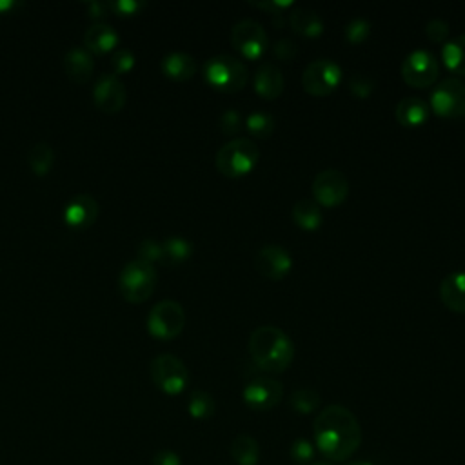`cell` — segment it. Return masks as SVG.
Here are the masks:
<instances>
[{
	"mask_svg": "<svg viewBox=\"0 0 465 465\" xmlns=\"http://www.w3.org/2000/svg\"><path fill=\"white\" fill-rule=\"evenodd\" d=\"M314 445L331 461L349 460L361 443L358 418L343 405H327L312 423Z\"/></svg>",
	"mask_w": 465,
	"mask_h": 465,
	"instance_id": "cell-1",
	"label": "cell"
},
{
	"mask_svg": "<svg viewBox=\"0 0 465 465\" xmlns=\"http://www.w3.org/2000/svg\"><path fill=\"white\" fill-rule=\"evenodd\" d=\"M251 361L263 372L280 374L294 360V343L285 331L274 325L256 327L247 341Z\"/></svg>",
	"mask_w": 465,
	"mask_h": 465,
	"instance_id": "cell-2",
	"label": "cell"
},
{
	"mask_svg": "<svg viewBox=\"0 0 465 465\" xmlns=\"http://www.w3.org/2000/svg\"><path fill=\"white\" fill-rule=\"evenodd\" d=\"M260 160V151L251 138L236 136L225 142L216 153V169L229 178L249 174Z\"/></svg>",
	"mask_w": 465,
	"mask_h": 465,
	"instance_id": "cell-3",
	"label": "cell"
},
{
	"mask_svg": "<svg viewBox=\"0 0 465 465\" xmlns=\"http://www.w3.org/2000/svg\"><path fill=\"white\" fill-rule=\"evenodd\" d=\"M203 78L222 93H238L249 80V69L231 54H216L203 64Z\"/></svg>",
	"mask_w": 465,
	"mask_h": 465,
	"instance_id": "cell-4",
	"label": "cell"
},
{
	"mask_svg": "<svg viewBox=\"0 0 465 465\" xmlns=\"http://www.w3.org/2000/svg\"><path fill=\"white\" fill-rule=\"evenodd\" d=\"M158 276L154 265L134 258L124 265L118 276V287L122 296L131 303L145 302L156 287Z\"/></svg>",
	"mask_w": 465,
	"mask_h": 465,
	"instance_id": "cell-5",
	"label": "cell"
},
{
	"mask_svg": "<svg viewBox=\"0 0 465 465\" xmlns=\"http://www.w3.org/2000/svg\"><path fill=\"white\" fill-rule=\"evenodd\" d=\"M429 109L441 118H463L465 116V80L458 76L443 78L429 98Z\"/></svg>",
	"mask_w": 465,
	"mask_h": 465,
	"instance_id": "cell-6",
	"label": "cell"
},
{
	"mask_svg": "<svg viewBox=\"0 0 465 465\" xmlns=\"http://www.w3.org/2000/svg\"><path fill=\"white\" fill-rule=\"evenodd\" d=\"M153 383L165 394H180L189 383V371L185 363L174 354H158L149 363Z\"/></svg>",
	"mask_w": 465,
	"mask_h": 465,
	"instance_id": "cell-7",
	"label": "cell"
},
{
	"mask_svg": "<svg viewBox=\"0 0 465 465\" xmlns=\"http://www.w3.org/2000/svg\"><path fill=\"white\" fill-rule=\"evenodd\" d=\"M400 71L407 85L416 89L430 87L440 76V60L432 51L414 49L403 58Z\"/></svg>",
	"mask_w": 465,
	"mask_h": 465,
	"instance_id": "cell-8",
	"label": "cell"
},
{
	"mask_svg": "<svg viewBox=\"0 0 465 465\" xmlns=\"http://www.w3.org/2000/svg\"><path fill=\"white\" fill-rule=\"evenodd\" d=\"M185 325V311L176 300L154 303L147 316V331L160 340L176 338Z\"/></svg>",
	"mask_w": 465,
	"mask_h": 465,
	"instance_id": "cell-9",
	"label": "cell"
},
{
	"mask_svg": "<svg viewBox=\"0 0 465 465\" xmlns=\"http://www.w3.org/2000/svg\"><path fill=\"white\" fill-rule=\"evenodd\" d=\"M231 45L247 60L262 58L269 49L267 31L254 18H243L231 29Z\"/></svg>",
	"mask_w": 465,
	"mask_h": 465,
	"instance_id": "cell-10",
	"label": "cell"
},
{
	"mask_svg": "<svg viewBox=\"0 0 465 465\" xmlns=\"http://www.w3.org/2000/svg\"><path fill=\"white\" fill-rule=\"evenodd\" d=\"M343 76L341 67L329 58H318L307 64L302 73V85L312 96H327L340 85Z\"/></svg>",
	"mask_w": 465,
	"mask_h": 465,
	"instance_id": "cell-11",
	"label": "cell"
},
{
	"mask_svg": "<svg viewBox=\"0 0 465 465\" xmlns=\"http://www.w3.org/2000/svg\"><path fill=\"white\" fill-rule=\"evenodd\" d=\"M349 194V182L338 169H323L312 180V200L323 207H338Z\"/></svg>",
	"mask_w": 465,
	"mask_h": 465,
	"instance_id": "cell-12",
	"label": "cell"
},
{
	"mask_svg": "<svg viewBox=\"0 0 465 465\" xmlns=\"http://www.w3.org/2000/svg\"><path fill=\"white\" fill-rule=\"evenodd\" d=\"M243 403L252 411L274 409L283 398V385L271 376H254L242 391Z\"/></svg>",
	"mask_w": 465,
	"mask_h": 465,
	"instance_id": "cell-13",
	"label": "cell"
},
{
	"mask_svg": "<svg viewBox=\"0 0 465 465\" xmlns=\"http://www.w3.org/2000/svg\"><path fill=\"white\" fill-rule=\"evenodd\" d=\"M254 269L267 280H283L292 269V256L278 243L263 245L254 256Z\"/></svg>",
	"mask_w": 465,
	"mask_h": 465,
	"instance_id": "cell-14",
	"label": "cell"
},
{
	"mask_svg": "<svg viewBox=\"0 0 465 465\" xmlns=\"http://www.w3.org/2000/svg\"><path fill=\"white\" fill-rule=\"evenodd\" d=\"M93 98L98 109H102L104 113H116L124 107L127 100L125 84L120 80L118 74L105 73L96 80L93 89Z\"/></svg>",
	"mask_w": 465,
	"mask_h": 465,
	"instance_id": "cell-15",
	"label": "cell"
},
{
	"mask_svg": "<svg viewBox=\"0 0 465 465\" xmlns=\"http://www.w3.org/2000/svg\"><path fill=\"white\" fill-rule=\"evenodd\" d=\"M98 202L91 196V194H76L73 196L65 209H64V218H65V223L74 227V229H85L89 227L96 216H98Z\"/></svg>",
	"mask_w": 465,
	"mask_h": 465,
	"instance_id": "cell-16",
	"label": "cell"
},
{
	"mask_svg": "<svg viewBox=\"0 0 465 465\" xmlns=\"http://www.w3.org/2000/svg\"><path fill=\"white\" fill-rule=\"evenodd\" d=\"M252 87L258 96H262L265 100H276L283 93V87H285V80H283L280 67L271 62L260 64L258 69L254 71Z\"/></svg>",
	"mask_w": 465,
	"mask_h": 465,
	"instance_id": "cell-17",
	"label": "cell"
},
{
	"mask_svg": "<svg viewBox=\"0 0 465 465\" xmlns=\"http://www.w3.org/2000/svg\"><path fill=\"white\" fill-rule=\"evenodd\" d=\"M440 300L454 312H465V271L449 272L440 283Z\"/></svg>",
	"mask_w": 465,
	"mask_h": 465,
	"instance_id": "cell-18",
	"label": "cell"
},
{
	"mask_svg": "<svg viewBox=\"0 0 465 465\" xmlns=\"http://www.w3.org/2000/svg\"><path fill=\"white\" fill-rule=\"evenodd\" d=\"M429 104L418 96H405L394 107L396 122L405 127H420L429 120Z\"/></svg>",
	"mask_w": 465,
	"mask_h": 465,
	"instance_id": "cell-19",
	"label": "cell"
},
{
	"mask_svg": "<svg viewBox=\"0 0 465 465\" xmlns=\"http://www.w3.org/2000/svg\"><path fill=\"white\" fill-rule=\"evenodd\" d=\"M64 69L76 84H85L94 69L93 54L85 47H71L64 56Z\"/></svg>",
	"mask_w": 465,
	"mask_h": 465,
	"instance_id": "cell-20",
	"label": "cell"
},
{
	"mask_svg": "<svg viewBox=\"0 0 465 465\" xmlns=\"http://www.w3.org/2000/svg\"><path fill=\"white\" fill-rule=\"evenodd\" d=\"M118 42V33L104 22H94L84 33V44L89 53H107Z\"/></svg>",
	"mask_w": 465,
	"mask_h": 465,
	"instance_id": "cell-21",
	"label": "cell"
},
{
	"mask_svg": "<svg viewBox=\"0 0 465 465\" xmlns=\"http://www.w3.org/2000/svg\"><path fill=\"white\" fill-rule=\"evenodd\" d=\"M289 25L294 33L305 38H316L323 33V18L307 7H294L289 13Z\"/></svg>",
	"mask_w": 465,
	"mask_h": 465,
	"instance_id": "cell-22",
	"label": "cell"
},
{
	"mask_svg": "<svg viewBox=\"0 0 465 465\" xmlns=\"http://www.w3.org/2000/svg\"><path fill=\"white\" fill-rule=\"evenodd\" d=\"M160 67H162L163 74L173 78V80H189L196 73L194 58L189 53H183V51L167 53L162 58Z\"/></svg>",
	"mask_w": 465,
	"mask_h": 465,
	"instance_id": "cell-23",
	"label": "cell"
},
{
	"mask_svg": "<svg viewBox=\"0 0 465 465\" xmlns=\"http://www.w3.org/2000/svg\"><path fill=\"white\" fill-rule=\"evenodd\" d=\"M291 216H292V222L303 231H316V229H320V225L323 222V214H322L320 205L311 198L298 200L292 205Z\"/></svg>",
	"mask_w": 465,
	"mask_h": 465,
	"instance_id": "cell-24",
	"label": "cell"
},
{
	"mask_svg": "<svg viewBox=\"0 0 465 465\" xmlns=\"http://www.w3.org/2000/svg\"><path fill=\"white\" fill-rule=\"evenodd\" d=\"M229 454L236 465H258L260 445L252 436L238 434L229 445Z\"/></svg>",
	"mask_w": 465,
	"mask_h": 465,
	"instance_id": "cell-25",
	"label": "cell"
},
{
	"mask_svg": "<svg viewBox=\"0 0 465 465\" xmlns=\"http://www.w3.org/2000/svg\"><path fill=\"white\" fill-rule=\"evenodd\" d=\"M441 60L447 71L458 74V78L465 76V33L443 44Z\"/></svg>",
	"mask_w": 465,
	"mask_h": 465,
	"instance_id": "cell-26",
	"label": "cell"
},
{
	"mask_svg": "<svg viewBox=\"0 0 465 465\" xmlns=\"http://www.w3.org/2000/svg\"><path fill=\"white\" fill-rule=\"evenodd\" d=\"M162 247H163V263H171V265L183 263L193 254V243L182 236L165 238L162 242Z\"/></svg>",
	"mask_w": 465,
	"mask_h": 465,
	"instance_id": "cell-27",
	"label": "cell"
},
{
	"mask_svg": "<svg viewBox=\"0 0 465 465\" xmlns=\"http://www.w3.org/2000/svg\"><path fill=\"white\" fill-rule=\"evenodd\" d=\"M54 153L47 142H36L27 153V163L36 176H45L53 165Z\"/></svg>",
	"mask_w": 465,
	"mask_h": 465,
	"instance_id": "cell-28",
	"label": "cell"
},
{
	"mask_svg": "<svg viewBox=\"0 0 465 465\" xmlns=\"http://www.w3.org/2000/svg\"><path fill=\"white\" fill-rule=\"evenodd\" d=\"M187 411H189L191 418H194V420H209L214 414V411H216L214 398L207 391L194 389L189 394Z\"/></svg>",
	"mask_w": 465,
	"mask_h": 465,
	"instance_id": "cell-29",
	"label": "cell"
},
{
	"mask_svg": "<svg viewBox=\"0 0 465 465\" xmlns=\"http://www.w3.org/2000/svg\"><path fill=\"white\" fill-rule=\"evenodd\" d=\"M245 129L254 138H269L274 131V118L267 111H252L245 118Z\"/></svg>",
	"mask_w": 465,
	"mask_h": 465,
	"instance_id": "cell-30",
	"label": "cell"
},
{
	"mask_svg": "<svg viewBox=\"0 0 465 465\" xmlns=\"http://www.w3.org/2000/svg\"><path fill=\"white\" fill-rule=\"evenodd\" d=\"M320 394L314 389H296L291 398H289V405L294 412L298 414H311L320 407Z\"/></svg>",
	"mask_w": 465,
	"mask_h": 465,
	"instance_id": "cell-31",
	"label": "cell"
},
{
	"mask_svg": "<svg viewBox=\"0 0 465 465\" xmlns=\"http://www.w3.org/2000/svg\"><path fill=\"white\" fill-rule=\"evenodd\" d=\"M371 29H372V24L363 18V16H354L351 18L345 27H343V36L349 44L352 45H360L363 44L369 36H371Z\"/></svg>",
	"mask_w": 465,
	"mask_h": 465,
	"instance_id": "cell-32",
	"label": "cell"
},
{
	"mask_svg": "<svg viewBox=\"0 0 465 465\" xmlns=\"http://www.w3.org/2000/svg\"><path fill=\"white\" fill-rule=\"evenodd\" d=\"M289 456L296 465H311L316 456L314 443L307 438H296L289 447Z\"/></svg>",
	"mask_w": 465,
	"mask_h": 465,
	"instance_id": "cell-33",
	"label": "cell"
},
{
	"mask_svg": "<svg viewBox=\"0 0 465 465\" xmlns=\"http://www.w3.org/2000/svg\"><path fill=\"white\" fill-rule=\"evenodd\" d=\"M374 78H371L369 74H363V73H354L351 78H349V93L354 96V98H367L372 94L374 91Z\"/></svg>",
	"mask_w": 465,
	"mask_h": 465,
	"instance_id": "cell-34",
	"label": "cell"
},
{
	"mask_svg": "<svg viewBox=\"0 0 465 465\" xmlns=\"http://www.w3.org/2000/svg\"><path fill=\"white\" fill-rule=\"evenodd\" d=\"M138 258L154 265L156 262L163 263V247L162 242H156L153 238H145L138 243Z\"/></svg>",
	"mask_w": 465,
	"mask_h": 465,
	"instance_id": "cell-35",
	"label": "cell"
},
{
	"mask_svg": "<svg viewBox=\"0 0 465 465\" xmlns=\"http://www.w3.org/2000/svg\"><path fill=\"white\" fill-rule=\"evenodd\" d=\"M218 125H220V131L225 136H234L240 131V127H242V114H240V111L238 109H225L220 114Z\"/></svg>",
	"mask_w": 465,
	"mask_h": 465,
	"instance_id": "cell-36",
	"label": "cell"
},
{
	"mask_svg": "<svg viewBox=\"0 0 465 465\" xmlns=\"http://www.w3.org/2000/svg\"><path fill=\"white\" fill-rule=\"evenodd\" d=\"M449 22L443 20V18H430L427 24H425V35L430 42L434 44H445L447 42V36H449Z\"/></svg>",
	"mask_w": 465,
	"mask_h": 465,
	"instance_id": "cell-37",
	"label": "cell"
},
{
	"mask_svg": "<svg viewBox=\"0 0 465 465\" xmlns=\"http://www.w3.org/2000/svg\"><path fill=\"white\" fill-rule=\"evenodd\" d=\"M298 44L292 40V38H280L272 44V53L278 60H283V62H289L292 60L296 54H298Z\"/></svg>",
	"mask_w": 465,
	"mask_h": 465,
	"instance_id": "cell-38",
	"label": "cell"
},
{
	"mask_svg": "<svg viewBox=\"0 0 465 465\" xmlns=\"http://www.w3.org/2000/svg\"><path fill=\"white\" fill-rule=\"evenodd\" d=\"M111 64L116 73H125L134 65V54L129 49H116L111 56Z\"/></svg>",
	"mask_w": 465,
	"mask_h": 465,
	"instance_id": "cell-39",
	"label": "cell"
},
{
	"mask_svg": "<svg viewBox=\"0 0 465 465\" xmlns=\"http://www.w3.org/2000/svg\"><path fill=\"white\" fill-rule=\"evenodd\" d=\"M151 465H182V458L174 450H160L153 456Z\"/></svg>",
	"mask_w": 465,
	"mask_h": 465,
	"instance_id": "cell-40",
	"label": "cell"
},
{
	"mask_svg": "<svg viewBox=\"0 0 465 465\" xmlns=\"http://www.w3.org/2000/svg\"><path fill=\"white\" fill-rule=\"evenodd\" d=\"M142 5L143 2H138V0H116L111 4V7L120 15H134L136 11L142 9Z\"/></svg>",
	"mask_w": 465,
	"mask_h": 465,
	"instance_id": "cell-41",
	"label": "cell"
},
{
	"mask_svg": "<svg viewBox=\"0 0 465 465\" xmlns=\"http://www.w3.org/2000/svg\"><path fill=\"white\" fill-rule=\"evenodd\" d=\"M87 13H89V16L98 18V16H102L105 13V5L102 2H89L87 4Z\"/></svg>",
	"mask_w": 465,
	"mask_h": 465,
	"instance_id": "cell-42",
	"label": "cell"
},
{
	"mask_svg": "<svg viewBox=\"0 0 465 465\" xmlns=\"http://www.w3.org/2000/svg\"><path fill=\"white\" fill-rule=\"evenodd\" d=\"M16 5V2H11V0H0V13L2 11H7V9H13Z\"/></svg>",
	"mask_w": 465,
	"mask_h": 465,
	"instance_id": "cell-43",
	"label": "cell"
},
{
	"mask_svg": "<svg viewBox=\"0 0 465 465\" xmlns=\"http://www.w3.org/2000/svg\"><path fill=\"white\" fill-rule=\"evenodd\" d=\"M347 465H374L371 461H365V460H356V461H349Z\"/></svg>",
	"mask_w": 465,
	"mask_h": 465,
	"instance_id": "cell-44",
	"label": "cell"
},
{
	"mask_svg": "<svg viewBox=\"0 0 465 465\" xmlns=\"http://www.w3.org/2000/svg\"><path fill=\"white\" fill-rule=\"evenodd\" d=\"M311 465H332V463H327V461H316V463H314V461H312Z\"/></svg>",
	"mask_w": 465,
	"mask_h": 465,
	"instance_id": "cell-45",
	"label": "cell"
}]
</instances>
